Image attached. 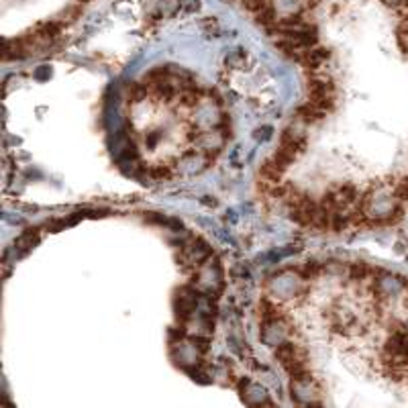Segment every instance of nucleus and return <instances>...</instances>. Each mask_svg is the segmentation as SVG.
I'll return each instance as SVG.
<instances>
[{
    "label": "nucleus",
    "instance_id": "obj_1",
    "mask_svg": "<svg viewBox=\"0 0 408 408\" xmlns=\"http://www.w3.org/2000/svg\"><path fill=\"white\" fill-rule=\"evenodd\" d=\"M274 355L292 380H302L312 374L306 349L300 347L296 341H280L274 349Z\"/></svg>",
    "mask_w": 408,
    "mask_h": 408
},
{
    "label": "nucleus",
    "instance_id": "obj_2",
    "mask_svg": "<svg viewBox=\"0 0 408 408\" xmlns=\"http://www.w3.org/2000/svg\"><path fill=\"white\" fill-rule=\"evenodd\" d=\"M212 255V249L202 241V239H192L188 245H184V249H182V253H180V257H182V264H186L190 270H198L206 259Z\"/></svg>",
    "mask_w": 408,
    "mask_h": 408
},
{
    "label": "nucleus",
    "instance_id": "obj_3",
    "mask_svg": "<svg viewBox=\"0 0 408 408\" xmlns=\"http://www.w3.org/2000/svg\"><path fill=\"white\" fill-rule=\"evenodd\" d=\"M386 361H408V331H394L386 343Z\"/></svg>",
    "mask_w": 408,
    "mask_h": 408
},
{
    "label": "nucleus",
    "instance_id": "obj_4",
    "mask_svg": "<svg viewBox=\"0 0 408 408\" xmlns=\"http://www.w3.org/2000/svg\"><path fill=\"white\" fill-rule=\"evenodd\" d=\"M329 59H331V49H327V47H322V45H314V47H310V49L304 53V57L300 59V65H302L306 71H316V69H320Z\"/></svg>",
    "mask_w": 408,
    "mask_h": 408
},
{
    "label": "nucleus",
    "instance_id": "obj_5",
    "mask_svg": "<svg viewBox=\"0 0 408 408\" xmlns=\"http://www.w3.org/2000/svg\"><path fill=\"white\" fill-rule=\"evenodd\" d=\"M324 117H327V113H322L320 108H316V106H314V104H310L308 100H306L304 104H300L298 108H296V113H294V121L302 123L304 127L316 125V123H320Z\"/></svg>",
    "mask_w": 408,
    "mask_h": 408
},
{
    "label": "nucleus",
    "instance_id": "obj_6",
    "mask_svg": "<svg viewBox=\"0 0 408 408\" xmlns=\"http://www.w3.org/2000/svg\"><path fill=\"white\" fill-rule=\"evenodd\" d=\"M259 318H262L264 324H270V322L286 320L288 316L280 304H276L272 300H262V304H259Z\"/></svg>",
    "mask_w": 408,
    "mask_h": 408
},
{
    "label": "nucleus",
    "instance_id": "obj_7",
    "mask_svg": "<svg viewBox=\"0 0 408 408\" xmlns=\"http://www.w3.org/2000/svg\"><path fill=\"white\" fill-rule=\"evenodd\" d=\"M149 86H147L143 80L141 82H131L129 84V88H127V98H129V102L131 104H139V102H143L145 98H149Z\"/></svg>",
    "mask_w": 408,
    "mask_h": 408
},
{
    "label": "nucleus",
    "instance_id": "obj_8",
    "mask_svg": "<svg viewBox=\"0 0 408 408\" xmlns=\"http://www.w3.org/2000/svg\"><path fill=\"white\" fill-rule=\"evenodd\" d=\"M147 174L153 180H168V178H172V166H168L166 161L151 164V166H147Z\"/></svg>",
    "mask_w": 408,
    "mask_h": 408
},
{
    "label": "nucleus",
    "instance_id": "obj_9",
    "mask_svg": "<svg viewBox=\"0 0 408 408\" xmlns=\"http://www.w3.org/2000/svg\"><path fill=\"white\" fill-rule=\"evenodd\" d=\"M190 343L198 353H206L210 349V337L206 335V333H196V335H192Z\"/></svg>",
    "mask_w": 408,
    "mask_h": 408
},
{
    "label": "nucleus",
    "instance_id": "obj_10",
    "mask_svg": "<svg viewBox=\"0 0 408 408\" xmlns=\"http://www.w3.org/2000/svg\"><path fill=\"white\" fill-rule=\"evenodd\" d=\"M320 270H322L320 264H316V262H306V264H302L296 272H298V274L302 276V280H310V278H314Z\"/></svg>",
    "mask_w": 408,
    "mask_h": 408
},
{
    "label": "nucleus",
    "instance_id": "obj_11",
    "mask_svg": "<svg viewBox=\"0 0 408 408\" xmlns=\"http://www.w3.org/2000/svg\"><path fill=\"white\" fill-rule=\"evenodd\" d=\"M392 186H394V194L400 202L408 200V178H400L398 182L392 184Z\"/></svg>",
    "mask_w": 408,
    "mask_h": 408
},
{
    "label": "nucleus",
    "instance_id": "obj_12",
    "mask_svg": "<svg viewBox=\"0 0 408 408\" xmlns=\"http://www.w3.org/2000/svg\"><path fill=\"white\" fill-rule=\"evenodd\" d=\"M243 5H245V9H247L251 15H255V13H259L262 9L270 7L272 0H243Z\"/></svg>",
    "mask_w": 408,
    "mask_h": 408
},
{
    "label": "nucleus",
    "instance_id": "obj_13",
    "mask_svg": "<svg viewBox=\"0 0 408 408\" xmlns=\"http://www.w3.org/2000/svg\"><path fill=\"white\" fill-rule=\"evenodd\" d=\"M80 3H90V0H80Z\"/></svg>",
    "mask_w": 408,
    "mask_h": 408
}]
</instances>
